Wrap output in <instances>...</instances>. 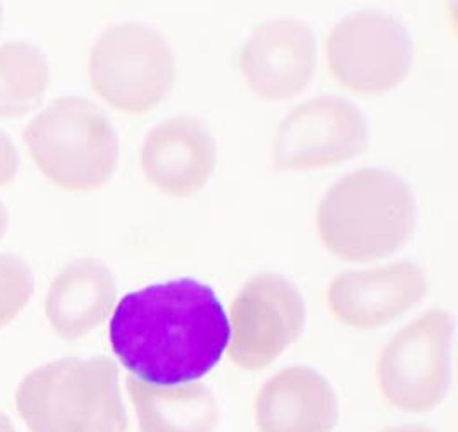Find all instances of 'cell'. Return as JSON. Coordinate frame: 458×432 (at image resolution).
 <instances>
[{
	"instance_id": "cell-1",
	"label": "cell",
	"mask_w": 458,
	"mask_h": 432,
	"mask_svg": "<svg viewBox=\"0 0 458 432\" xmlns=\"http://www.w3.org/2000/svg\"><path fill=\"white\" fill-rule=\"evenodd\" d=\"M110 345L132 377L157 386L199 381L229 347V319L215 290L177 278L129 292L110 319Z\"/></svg>"
},
{
	"instance_id": "cell-14",
	"label": "cell",
	"mask_w": 458,
	"mask_h": 432,
	"mask_svg": "<svg viewBox=\"0 0 458 432\" xmlns=\"http://www.w3.org/2000/svg\"><path fill=\"white\" fill-rule=\"evenodd\" d=\"M119 295L112 269L95 258H81L64 267L45 295V318L67 342L81 340L104 325Z\"/></svg>"
},
{
	"instance_id": "cell-19",
	"label": "cell",
	"mask_w": 458,
	"mask_h": 432,
	"mask_svg": "<svg viewBox=\"0 0 458 432\" xmlns=\"http://www.w3.org/2000/svg\"><path fill=\"white\" fill-rule=\"evenodd\" d=\"M381 432H437L431 428L426 426H417V424H403V426H395V428H388Z\"/></svg>"
},
{
	"instance_id": "cell-12",
	"label": "cell",
	"mask_w": 458,
	"mask_h": 432,
	"mask_svg": "<svg viewBox=\"0 0 458 432\" xmlns=\"http://www.w3.org/2000/svg\"><path fill=\"white\" fill-rule=\"evenodd\" d=\"M216 157V143L207 123L194 115H174L146 132L140 168L164 196L188 199L207 187Z\"/></svg>"
},
{
	"instance_id": "cell-5",
	"label": "cell",
	"mask_w": 458,
	"mask_h": 432,
	"mask_svg": "<svg viewBox=\"0 0 458 432\" xmlns=\"http://www.w3.org/2000/svg\"><path fill=\"white\" fill-rule=\"evenodd\" d=\"M95 93L127 115L157 108L174 89L177 59L167 38L141 22H119L97 37L88 55Z\"/></svg>"
},
{
	"instance_id": "cell-2",
	"label": "cell",
	"mask_w": 458,
	"mask_h": 432,
	"mask_svg": "<svg viewBox=\"0 0 458 432\" xmlns=\"http://www.w3.org/2000/svg\"><path fill=\"white\" fill-rule=\"evenodd\" d=\"M416 226L411 185L381 166L357 168L327 189L316 208V233L336 259L369 263L400 250Z\"/></svg>"
},
{
	"instance_id": "cell-8",
	"label": "cell",
	"mask_w": 458,
	"mask_h": 432,
	"mask_svg": "<svg viewBox=\"0 0 458 432\" xmlns=\"http://www.w3.org/2000/svg\"><path fill=\"white\" fill-rule=\"evenodd\" d=\"M369 146L360 108L332 93L299 103L276 123L270 164L276 172H311L345 164Z\"/></svg>"
},
{
	"instance_id": "cell-4",
	"label": "cell",
	"mask_w": 458,
	"mask_h": 432,
	"mask_svg": "<svg viewBox=\"0 0 458 432\" xmlns=\"http://www.w3.org/2000/svg\"><path fill=\"white\" fill-rule=\"evenodd\" d=\"M22 143L43 175L71 192L98 191L119 165V136L104 112L81 97L48 103L22 131Z\"/></svg>"
},
{
	"instance_id": "cell-13",
	"label": "cell",
	"mask_w": 458,
	"mask_h": 432,
	"mask_svg": "<svg viewBox=\"0 0 458 432\" xmlns=\"http://www.w3.org/2000/svg\"><path fill=\"white\" fill-rule=\"evenodd\" d=\"M338 413L332 383L302 364L273 374L254 400L258 432H334Z\"/></svg>"
},
{
	"instance_id": "cell-18",
	"label": "cell",
	"mask_w": 458,
	"mask_h": 432,
	"mask_svg": "<svg viewBox=\"0 0 458 432\" xmlns=\"http://www.w3.org/2000/svg\"><path fill=\"white\" fill-rule=\"evenodd\" d=\"M20 157L11 138L0 131V187L9 185L18 175Z\"/></svg>"
},
{
	"instance_id": "cell-17",
	"label": "cell",
	"mask_w": 458,
	"mask_h": 432,
	"mask_svg": "<svg viewBox=\"0 0 458 432\" xmlns=\"http://www.w3.org/2000/svg\"><path fill=\"white\" fill-rule=\"evenodd\" d=\"M37 287L28 261L14 254H0V329L9 326L30 304Z\"/></svg>"
},
{
	"instance_id": "cell-20",
	"label": "cell",
	"mask_w": 458,
	"mask_h": 432,
	"mask_svg": "<svg viewBox=\"0 0 458 432\" xmlns=\"http://www.w3.org/2000/svg\"><path fill=\"white\" fill-rule=\"evenodd\" d=\"M7 228H9V211L5 205L0 201V239L7 233Z\"/></svg>"
},
{
	"instance_id": "cell-11",
	"label": "cell",
	"mask_w": 458,
	"mask_h": 432,
	"mask_svg": "<svg viewBox=\"0 0 458 432\" xmlns=\"http://www.w3.org/2000/svg\"><path fill=\"white\" fill-rule=\"evenodd\" d=\"M429 288L426 269L394 261L340 273L328 284L327 306L335 321L354 329L381 328L422 302Z\"/></svg>"
},
{
	"instance_id": "cell-15",
	"label": "cell",
	"mask_w": 458,
	"mask_h": 432,
	"mask_svg": "<svg viewBox=\"0 0 458 432\" xmlns=\"http://www.w3.org/2000/svg\"><path fill=\"white\" fill-rule=\"evenodd\" d=\"M125 390L141 432H215L218 426V400L201 381L157 386L127 376Z\"/></svg>"
},
{
	"instance_id": "cell-7",
	"label": "cell",
	"mask_w": 458,
	"mask_h": 432,
	"mask_svg": "<svg viewBox=\"0 0 458 432\" xmlns=\"http://www.w3.org/2000/svg\"><path fill=\"white\" fill-rule=\"evenodd\" d=\"M325 61L338 86L360 97L395 89L414 61V40L395 16L362 9L342 18L325 40Z\"/></svg>"
},
{
	"instance_id": "cell-16",
	"label": "cell",
	"mask_w": 458,
	"mask_h": 432,
	"mask_svg": "<svg viewBox=\"0 0 458 432\" xmlns=\"http://www.w3.org/2000/svg\"><path fill=\"white\" fill-rule=\"evenodd\" d=\"M50 84L52 67L40 47L28 41L0 45V119L37 110Z\"/></svg>"
},
{
	"instance_id": "cell-9",
	"label": "cell",
	"mask_w": 458,
	"mask_h": 432,
	"mask_svg": "<svg viewBox=\"0 0 458 432\" xmlns=\"http://www.w3.org/2000/svg\"><path fill=\"white\" fill-rule=\"evenodd\" d=\"M229 360L237 369H267L293 345L306 325V302L295 284L276 271L250 278L230 304Z\"/></svg>"
},
{
	"instance_id": "cell-6",
	"label": "cell",
	"mask_w": 458,
	"mask_h": 432,
	"mask_svg": "<svg viewBox=\"0 0 458 432\" xmlns=\"http://www.w3.org/2000/svg\"><path fill=\"white\" fill-rule=\"evenodd\" d=\"M454 336V316L445 309H431L385 343L376 360V386L390 407L424 413L446 398Z\"/></svg>"
},
{
	"instance_id": "cell-22",
	"label": "cell",
	"mask_w": 458,
	"mask_h": 432,
	"mask_svg": "<svg viewBox=\"0 0 458 432\" xmlns=\"http://www.w3.org/2000/svg\"><path fill=\"white\" fill-rule=\"evenodd\" d=\"M2 18H4V11H2V4H0V26H2Z\"/></svg>"
},
{
	"instance_id": "cell-10",
	"label": "cell",
	"mask_w": 458,
	"mask_h": 432,
	"mask_svg": "<svg viewBox=\"0 0 458 432\" xmlns=\"http://www.w3.org/2000/svg\"><path fill=\"white\" fill-rule=\"evenodd\" d=\"M318 65V41L311 26L295 18L261 22L244 41L239 67L250 93L265 102L301 95Z\"/></svg>"
},
{
	"instance_id": "cell-3",
	"label": "cell",
	"mask_w": 458,
	"mask_h": 432,
	"mask_svg": "<svg viewBox=\"0 0 458 432\" xmlns=\"http://www.w3.org/2000/svg\"><path fill=\"white\" fill-rule=\"evenodd\" d=\"M16 409L30 432H127L119 369L108 357L57 359L28 372Z\"/></svg>"
},
{
	"instance_id": "cell-21",
	"label": "cell",
	"mask_w": 458,
	"mask_h": 432,
	"mask_svg": "<svg viewBox=\"0 0 458 432\" xmlns=\"http://www.w3.org/2000/svg\"><path fill=\"white\" fill-rule=\"evenodd\" d=\"M0 432H18L14 424H13V420L4 413H0Z\"/></svg>"
}]
</instances>
